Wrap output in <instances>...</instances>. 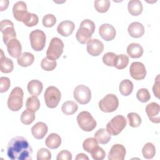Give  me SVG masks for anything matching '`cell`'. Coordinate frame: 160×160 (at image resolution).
Here are the masks:
<instances>
[{"mask_svg":"<svg viewBox=\"0 0 160 160\" xmlns=\"http://www.w3.org/2000/svg\"><path fill=\"white\" fill-rule=\"evenodd\" d=\"M32 149L22 136L11 139L7 146V155L12 160H31Z\"/></svg>","mask_w":160,"mask_h":160,"instance_id":"6da1fadb","label":"cell"},{"mask_svg":"<svg viewBox=\"0 0 160 160\" xmlns=\"http://www.w3.org/2000/svg\"><path fill=\"white\" fill-rule=\"evenodd\" d=\"M95 30V24L93 21L86 19L83 20L76 34L78 41L81 44H86L91 39L92 34Z\"/></svg>","mask_w":160,"mask_h":160,"instance_id":"7a4b0ae2","label":"cell"},{"mask_svg":"<svg viewBox=\"0 0 160 160\" xmlns=\"http://www.w3.org/2000/svg\"><path fill=\"white\" fill-rule=\"evenodd\" d=\"M24 92L20 87H15L11 91L8 99V106L12 111H18L23 105Z\"/></svg>","mask_w":160,"mask_h":160,"instance_id":"3957f363","label":"cell"},{"mask_svg":"<svg viewBox=\"0 0 160 160\" xmlns=\"http://www.w3.org/2000/svg\"><path fill=\"white\" fill-rule=\"evenodd\" d=\"M77 122L81 129L89 132L92 131L97 125L94 118L88 111H81L77 116Z\"/></svg>","mask_w":160,"mask_h":160,"instance_id":"277c9868","label":"cell"},{"mask_svg":"<svg viewBox=\"0 0 160 160\" xmlns=\"http://www.w3.org/2000/svg\"><path fill=\"white\" fill-rule=\"evenodd\" d=\"M44 98L46 104L48 108H54L57 107L61 100V93L56 87L51 86L46 89Z\"/></svg>","mask_w":160,"mask_h":160,"instance_id":"5b68a950","label":"cell"},{"mask_svg":"<svg viewBox=\"0 0 160 160\" xmlns=\"http://www.w3.org/2000/svg\"><path fill=\"white\" fill-rule=\"evenodd\" d=\"M127 121L122 115H117L114 116L106 125V130L113 136L118 135L126 127Z\"/></svg>","mask_w":160,"mask_h":160,"instance_id":"8992f818","label":"cell"},{"mask_svg":"<svg viewBox=\"0 0 160 160\" xmlns=\"http://www.w3.org/2000/svg\"><path fill=\"white\" fill-rule=\"evenodd\" d=\"M46 36L45 33L40 29H35L31 32L29 40L32 49L36 51H42L46 44Z\"/></svg>","mask_w":160,"mask_h":160,"instance_id":"52a82bcc","label":"cell"},{"mask_svg":"<svg viewBox=\"0 0 160 160\" xmlns=\"http://www.w3.org/2000/svg\"><path fill=\"white\" fill-rule=\"evenodd\" d=\"M119 106V101L117 96L113 94H108L99 102L100 110L104 112L115 111Z\"/></svg>","mask_w":160,"mask_h":160,"instance_id":"ba28073f","label":"cell"},{"mask_svg":"<svg viewBox=\"0 0 160 160\" xmlns=\"http://www.w3.org/2000/svg\"><path fill=\"white\" fill-rule=\"evenodd\" d=\"M64 46V43L61 39L57 37L52 38L46 51L47 57L52 59L59 58L63 52Z\"/></svg>","mask_w":160,"mask_h":160,"instance_id":"9c48e42d","label":"cell"},{"mask_svg":"<svg viewBox=\"0 0 160 160\" xmlns=\"http://www.w3.org/2000/svg\"><path fill=\"white\" fill-rule=\"evenodd\" d=\"M74 98L81 104H88L91 99V91L90 89L83 84L77 86L73 92Z\"/></svg>","mask_w":160,"mask_h":160,"instance_id":"30bf717a","label":"cell"},{"mask_svg":"<svg viewBox=\"0 0 160 160\" xmlns=\"http://www.w3.org/2000/svg\"><path fill=\"white\" fill-rule=\"evenodd\" d=\"M0 30L2 33L3 42L5 44H7L10 40L16 37L14 24L9 19H3L1 21Z\"/></svg>","mask_w":160,"mask_h":160,"instance_id":"8fae6325","label":"cell"},{"mask_svg":"<svg viewBox=\"0 0 160 160\" xmlns=\"http://www.w3.org/2000/svg\"><path fill=\"white\" fill-rule=\"evenodd\" d=\"M129 72L131 76L135 80H142L146 75L145 66L141 62H133L130 66Z\"/></svg>","mask_w":160,"mask_h":160,"instance_id":"7c38bea8","label":"cell"},{"mask_svg":"<svg viewBox=\"0 0 160 160\" xmlns=\"http://www.w3.org/2000/svg\"><path fill=\"white\" fill-rule=\"evenodd\" d=\"M146 112L149 120L153 123H159L160 122V106L154 102H150L146 107Z\"/></svg>","mask_w":160,"mask_h":160,"instance_id":"4fadbf2b","label":"cell"},{"mask_svg":"<svg viewBox=\"0 0 160 160\" xmlns=\"http://www.w3.org/2000/svg\"><path fill=\"white\" fill-rule=\"evenodd\" d=\"M126 154V148L123 145L120 144H115L111 147L108 153V159L123 160L125 158Z\"/></svg>","mask_w":160,"mask_h":160,"instance_id":"5bb4252c","label":"cell"},{"mask_svg":"<svg viewBox=\"0 0 160 160\" xmlns=\"http://www.w3.org/2000/svg\"><path fill=\"white\" fill-rule=\"evenodd\" d=\"M87 51L92 56H98L100 55L104 50L103 43L98 39H90L87 42Z\"/></svg>","mask_w":160,"mask_h":160,"instance_id":"9a60e30c","label":"cell"},{"mask_svg":"<svg viewBox=\"0 0 160 160\" xmlns=\"http://www.w3.org/2000/svg\"><path fill=\"white\" fill-rule=\"evenodd\" d=\"M99 34L104 40L109 41L114 39L116 31L113 26L110 24L105 23L100 26L99 28Z\"/></svg>","mask_w":160,"mask_h":160,"instance_id":"2e32d148","label":"cell"},{"mask_svg":"<svg viewBox=\"0 0 160 160\" xmlns=\"http://www.w3.org/2000/svg\"><path fill=\"white\" fill-rule=\"evenodd\" d=\"M27 6L24 1L16 2L12 8V13L14 18L18 21H22L24 18L28 13Z\"/></svg>","mask_w":160,"mask_h":160,"instance_id":"e0dca14e","label":"cell"},{"mask_svg":"<svg viewBox=\"0 0 160 160\" xmlns=\"http://www.w3.org/2000/svg\"><path fill=\"white\" fill-rule=\"evenodd\" d=\"M9 54L14 58H18L22 54V47L20 42L16 38L12 39L6 44Z\"/></svg>","mask_w":160,"mask_h":160,"instance_id":"ac0fdd59","label":"cell"},{"mask_svg":"<svg viewBox=\"0 0 160 160\" xmlns=\"http://www.w3.org/2000/svg\"><path fill=\"white\" fill-rule=\"evenodd\" d=\"M75 28L74 23L71 21H64L60 22L57 27L58 32L64 37L70 36Z\"/></svg>","mask_w":160,"mask_h":160,"instance_id":"d6986e66","label":"cell"},{"mask_svg":"<svg viewBox=\"0 0 160 160\" xmlns=\"http://www.w3.org/2000/svg\"><path fill=\"white\" fill-rule=\"evenodd\" d=\"M48 131V126L43 122H38L31 128V133L37 139H42L47 134Z\"/></svg>","mask_w":160,"mask_h":160,"instance_id":"ffe728a7","label":"cell"},{"mask_svg":"<svg viewBox=\"0 0 160 160\" xmlns=\"http://www.w3.org/2000/svg\"><path fill=\"white\" fill-rule=\"evenodd\" d=\"M128 31L131 37L139 38L143 36L144 33V28L139 22H132L129 25Z\"/></svg>","mask_w":160,"mask_h":160,"instance_id":"44dd1931","label":"cell"},{"mask_svg":"<svg viewBox=\"0 0 160 160\" xmlns=\"http://www.w3.org/2000/svg\"><path fill=\"white\" fill-rule=\"evenodd\" d=\"M27 88L30 94L33 96L38 97L40 95L42 91L43 85L40 81L37 79H32L28 82Z\"/></svg>","mask_w":160,"mask_h":160,"instance_id":"7402d4cb","label":"cell"},{"mask_svg":"<svg viewBox=\"0 0 160 160\" xmlns=\"http://www.w3.org/2000/svg\"><path fill=\"white\" fill-rule=\"evenodd\" d=\"M127 53L131 58H139L143 54V48L139 44L132 42L128 45Z\"/></svg>","mask_w":160,"mask_h":160,"instance_id":"603a6c76","label":"cell"},{"mask_svg":"<svg viewBox=\"0 0 160 160\" xmlns=\"http://www.w3.org/2000/svg\"><path fill=\"white\" fill-rule=\"evenodd\" d=\"M1 62H0V68L1 71L3 73H9L12 71L14 69V64L12 61L5 57L2 49H1Z\"/></svg>","mask_w":160,"mask_h":160,"instance_id":"cb8c5ba5","label":"cell"},{"mask_svg":"<svg viewBox=\"0 0 160 160\" xmlns=\"http://www.w3.org/2000/svg\"><path fill=\"white\" fill-rule=\"evenodd\" d=\"M45 144L50 149H57L61 144V138L58 134L51 133L46 138Z\"/></svg>","mask_w":160,"mask_h":160,"instance_id":"d4e9b609","label":"cell"},{"mask_svg":"<svg viewBox=\"0 0 160 160\" xmlns=\"http://www.w3.org/2000/svg\"><path fill=\"white\" fill-rule=\"evenodd\" d=\"M128 9L132 16H138L142 12L143 7L142 2L139 0H131L128 2Z\"/></svg>","mask_w":160,"mask_h":160,"instance_id":"484cf974","label":"cell"},{"mask_svg":"<svg viewBox=\"0 0 160 160\" xmlns=\"http://www.w3.org/2000/svg\"><path fill=\"white\" fill-rule=\"evenodd\" d=\"M94 138L99 143L101 144H105L109 142L111 139V136L106 129L100 128L95 132Z\"/></svg>","mask_w":160,"mask_h":160,"instance_id":"4316f807","label":"cell"},{"mask_svg":"<svg viewBox=\"0 0 160 160\" xmlns=\"http://www.w3.org/2000/svg\"><path fill=\"white\" fill-rule=\"evenodd\" d=\"M34 61V55L29 52H23L17 59L18 63L22 67H28L31 66Z\"/></svg>","mask_w":160,"mask_h":160,"instance_id":"83f0119b","label":"cell"},{"mask_svg":"<svg viewBox=\"0 0 160 160\" xmlns=\"http://www.w3.org/2000/svg\"><path fill=\"white\" fill-rule=\"evenodd\" d=\"M119 89L122 95L128 96L132 92L133 83L129 79H124L120 82Z\"/></svg>","mask_w":160,"mask_h":160,"instance_id":"f1b7e54d","label":"cell"},{"mask_svg":"<svg viewBox=\"0 0 160 160\" xmlns=\"http://www.w3.org/2000/svg\"><path fill=\"white\" fill-rule=\"evenodd\" d=\"M78 109V104L72 101L64 102L61 107V110L66 115H72L75 113Z\"/></svg>","mask_w":160,"mask_h":160,"instance_id":"f546056e","label":"cell"},{"mask_svg":"<svg viewBox=\"0 0 160 160\" xmlns=\"http://www.w3.org/2000/svg\"><path fill=\"white\" fill-rule=\"evenodd\" d=\"M142 153L143 157L146 159H150L154 158L156 154V148L151 142H147L145 144L142 149Z\"/></svg>","mask_w":160,"mask_h":160,"instance_id":"4dcf8cb0","label":"cell"},{"mask_svg":"<svg viewBox=\"0 0 160 160\" xmlns=\"http://www.w3.org/2000/svg\"><path fill=\"white\" fill-rule=\"evenodd\" d=\"M57 65L56 59H51L48 57L44 58L41 62V67L46 71H51L54 70Z\"/></svg>","mask_w":160,"mask_h":160,"instance_id":"1f68e13d","label":"cell"},{"mask_svg":"<svg viewBox=\"0 0 160 160\" xmlns=\"http://www.w3.org/2000/svg\"><path fill=\"white\" fill-rule=\"evenodd\" d=\"M34 112L26 109L24 110L21 115V121L22 123L25 125H29L31 124L35 119Z\"/></svg>","mask_w":160,"mask_h":160,"instance_id":"d6a6232c","label":"cell"},{"mask_svg":"<svg viewBox=\"0 0 160 160\" xmlns=\"http://www.w3.org/2000/svg\"><path fill=\"white\" fill-rule=\"evenodd\" d=\"M39 21V18L37 14L31 12H28L22 20L24 24L28 27H32L36 26Z\"/></svg>","mask_w":160,"mask_h":160,"instance_id":"836d02e7","label":"cell"},{"mask_svg":"<svg viewBox=\"0 0 160 160\" xmlns=\"http://www.w3.org/2000/svg\"><path fill=\"white\" fill-rule=\"evenodd\" d=\"M26 106L28 109L33 112L37 111L40 108V102L38 98L36 96H31L27 99Z\"/></svg>","mask_w":160,"mask_h":160,"instance_id":"e575fe53","label":"cell"},{"mask_svg":"<svg viewBox=\"0 0 160 160\" xmlns=\"http://www.w3.org/2000/svg\"><path fill=\"white\" fill-rule=\"evenodd\" d=\"M95 9L101 13L108 11L110 7V1L109 0H97L94 2Z\"/></svg>","mask_w":160,"mask_h":160,"instance_id":"d590c367","label":"cell"},{"mask_svg":"<svg viewBox=\"0 0 160 160\" xmlns=\"http://www.w3.org/2000/svg\"><path fill=\"white\" fill-rule=\"evenodd\" d=\"M98 146V142L94 138H89L86 139L82 143V148L84 150L89 153H91L92 151Z\"/></svg>","mask_w":160,"mask_h":160,"instance_id":"8d00e7d4","label":"cell"},{"mask_svg":"<svg viewBox=\"0 0 160 160\" xmlns=\"http://www.w3.org/2000/svg\"><path fill=\"white\" fill-rule=\"evenodd\" d=\"M129 63V58L127 55L122 54L117 56L114 67L118 69H122L127 67Z\"/></svg>","mask_w":160,"mask_h":160,"instance_id":"74e56055","label":"cell"},{"mask_svg":"<svg viewBox=\"0 0 160 160\" xmlns=\"http://www.w3.org/2000/svg\"><path fill=\"white\" fill-rule=\"evenodd\" d=\"M129 121V124L132 128L139 127L142 122L140 116L136 112H129L127 115Z\"/></svg>","mask_w":160,"mask_h":160,"instance_id":"f35d334b","label":"cell"},{"mask_svg":"<svg viewBox=\"0 0 160 160\" xmlns=\"http://www.w3.org/2000/svg\"><path fill=\"white\" fill-rule=\"evenodd\" d=\"M117 56V54L112 52H106L102 57V62L108 66L114 67Z\"/></svg>","mask_w":160,"mask_h":160,"instance_id":"ab89813d","label":"cell"},{"mask_svg":"<svg viewBox=\"0 0 160 160\" xmlns=\"http://www.w3.org/2000/svg\"><path fill=\"white\" fill-rule=\"evenodd\" d=\"M137 99L141 102H146L151 98V95L149 91L146 88L139 89L136 93Z\"/></svg>","mask_w":160,"mask_h":160,"instance_id":"60d3db41","label":"cell"},{"mask_svg":"<svg viewBox=\"0 0 160 160\" xmlns=\"http://www.w3.org/2000/svg\"><path fill=\"white\" fill-rule=\"evenodd\" d=\"M42 24L44 27L51 28L56 22V18L54 15L52 14H48L42 18Z\"/></svg>","mask_w":160,"mask_h":160,"instance_id":"b9f144b4","label":"cell"},{"mask_svg":"<svg viewBox=\"0 0 160 160\" xmlns=\"http://www.w3.org/2000/svg\"><path fill=\"white\" fill-rule=\"evenodd\" d=\"M92 158L95 160H102L106 156V152L104 150L99 146L94 148L91 152Z\"/></svg>","mask_w":160,"mask_h":160,"instance_id":"7bdbcfd3","label":"cell"},{"mask_svg":"<svg viewBox=\"0 0 160 160\" xmlns=\"http://www.w3.org/2000/svg\"><path fill=\"white\" fill-rule=\"evenodd\" d=\"M51 159V153L46 148H41L37 152L38 160H49Z\"/></svg>","mask_w":160,"mask_h":160,"instance_id":"ee69618b","label":"cell"},{"mask_svg":"<svg viewBox=\"0 0 160 160\" xmlns=\"http://www.w3.org/2000/svg\"><path fill=\"white\" fill-rule=\"evenodd\" d=\"M11 85L10 80L7 77H1L0 78V92H4L8 90Z\"/></svg>","mask_w":160,"mask_h":160,"instance_id":"f6af8a7d","label":"cell"},{"mask_svg":"<svg viewBox=\"0 0 160 160\" xmlns=\"http://www.w3.org/2000/svg\"><path fill=\"white\" fill-rule=\"evenodd\" d=\"M57 160H71L72 154L68 150L61 151L56 157Z\"/></svg>","mask_w":160,"mask_h":160,"instance_id":"bcb514c9","label":"cell"},{"mask_svg":"<svg viewBox=\"0 0 160 160\" xmlns=\"http://www.w3.org/2000/svg\"><path fill=\"white\" fill-rule=\"evenodd\" d=\"M152 91L156 96V98H159V75H158L156 81L154 82V86L152 87Z\"/></svg>","mask_w":160,"mask_h":160,"instance_id":"7dc6e473","label":"cell"},{"mask_svg":"<svg viewBox=\"0 0 160 160\" xmlns=\"http://www.w3.org/2000/svg\"><path fill=\"white\" fill-rule=\"evenodd\" d=\"M9 5V1L8 0H1L0 2V11H2L7 9Z\"/></svg>","mask_w":160,"mask_h":160,"instance_id":"c3c4849f","label":"cell"},{"mask_svg":"<svg viewBox=\"0 0 160 160\" xmlns=\"http://www.w3.org/2000/svg\"><path fill=\"white\" fill-rule=\"evenodd\" d=\"M75 159L76 160H78V159H87V160H88L89 158L87 156L86 154H85L84 153H79L76 156Z\"/></svg>","mask_w":160,"mask_h":160,"instance_id":"681fc988","label":"cell"}]
</instances>
